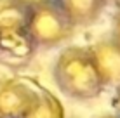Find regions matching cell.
<instances>
[{
  "instance_id": "cell-1",
  "label": "cell",
  "mask_w": 120,
  "mask_h": 118,
  "mask_svg": "<svg viewBox=\"0 0 120 118\" xmlns=\"http://www.w3.org/2000/svg\"><path fill=\"white\" fill-rule=\"evenodd\" d=\"M52 76L61 92L75 101H90L103 94L105 83L99 75L90 47L71 45L59 52Z\"/></svg>"
},
{
  "instance_id": "cell-2",
  "label": "cell",
  "mask_w": 120,
  "mask_h": 118,
  "mask_svg": "<svg viewBox=\"0 0 120 118\" xmlns=\"http://www.w3.org/2000/svg\"><path fill=\"white\" fill-rule=\"evenodd\" d=\"M77 28L71 24L64 11L57 2L35 7L28 16L26 31L35 47L54 49L66 43L73 36Z\"/></svg>"
},
{
  "instance_id": "cell-3",
  "label": "cell",
  "mask_w": 120,
  "mask_h": 118,
  "mask_svg": "<svg viewBox=\"0 0 120 118\" xmlns=\"http://www.w3.org/2000/svg\"><path fill=\"white\" fill-rule=\"evenodd\" d=\"M38 99V90L21 80L0 82V118H24Z\"/></svg>"
},
{
  "instance_id": "cell-4",
  "label": "cell",
  "mask_w": 120,
  "mask_h": 118,
  "mask_svg": "<svg viewBox=\"0 0 120 118\" xmlns=\"http://www.w3.org/2000/svg\"><path fill=\"white\" fill-rule=\"evenodd\" d=\"M96 66L105 87L120 85V43L115 38H103L90 45Z\"/></svg>"
},
{
  "instance_id": "cell-5",
  "label": "cell",
  "mask_w": 120,
  "mask_h": 118,
  "mask_svg": "<svg viewBox=\"0 0 120 118\" xmlns=\"http://www.w3.org/2000/svg\"><path fill=\"white\" fill-rule=\"evenodd\" d=\"M35 49L37 47L28 31L0 35V64L9 68H23L30 63Z\"/></svg>"
},
{
  "instance_id": "cell-6",
  "label": "cell",
  "mask_w": 120,
  "mask_h": 118,
  "mask_svg": "<svg viewBox=\"0 0 120 118\" xmlns=\"http://www.w3.org/2000/svg\"><path fill=\"white\" fill-rule=\"evenodd\" d=\"M57 4L75 28H85L99 19L108 0H57Z\"/></svg>"
},
{
  "instance_id": "cell-7",
  "label": "cell",
  "mask_w": 120,
  "mask_h": 118,
  "mask_svg": "<svg viewBox=\"0 0 120 118\" xmlns=\"http://www.w3.org/2000/svg\"><path fill=\"white\" fill-rule=\"evenodd\" d=\"M30 11L14 0H0V35L26 31Z\"/></svg>"
},
{
  "instance_id": "cell-8",
  "label": "cell",
  "mask_w": 120,
  "mask_h": 118,
  "mask_svg": "<svg viewBox=\"0 0 120 118\" xmlns=\"http://www.w3.org/2000/svg\"><path fill=\"white\" fill-rule=\"evenodd\" d=\"M24 118H64V109L59 99L49 90H38V99Z\"/></svg>"
},
{
  "instance_id": "cell-9",
  "label": "cell",
  "mask_w": 120,
  "mask_h": 118,
  "mask_svg": "<svg viewBox=\"0 0 120 118\" xmlns=\"http://www.w3.org/2000/svg\"><path fill=\"white\" fill-rule=\"evenodd\" d=\"M14 2H18L19 5L26 7L28 11H31V9H35V7L45 5V4H51V2H57V0H14Z\"/></svg>"
},
{
  "instance_id": "cell-10",
  "label": "cell",
  "mask_w": 120,
  "mask_h": 118,
  "mask_svg": "<svg viewBox=\"0 0 120 118\" xmlns=\"http://www.w3.org/2000/svg\"><path fill=\"white\" fill-rule=\"evenodd\" d=\"M111 38H115L120 43V7H118L117 14L113 18V33H111Z\"/></svg>"
},
{
  "instance_id": "cell-11",
  "label": "cell",
  "mask_w": 120,
  "mask_h": 118,
  "mask_svg": "<svg viewBox=\"0 0 120 118\" xmlns=\"http://www.w3.org/2000/svg\"><path fill=\"white\" fill-rule=\"evenodd\" d=\"M113 108L117 111V115L120 116V85L115 89V97H113Z\"/></svg>"
},
{
  "instance_id": "cell-12",
  "label": "cell",
  "mask_w": 120,
  "mask_h": 118,
  "mask_svg": "<svg viewBox=\"0 0 120 118\" xmlns=\"http://www.w3.org/2000/svg\"><path fill=\"white\" fill-rule=\"evenodd\" d=\"M99 118H120V116L115 113V115H105V116H99Z\"/></svg>"
},
{
  "instance_id": "cell-13",
  "label": "cell",
  "mask_w": 120,
  "mask_h": 118,
  "mask_svg": "<svg viewBox=\"0 0 120 118\" xmlns=\"http://www.w3.org/2000/svg\"><path fill=\"white\" fill-rule=\"evenodd\" d=\"M115 2H117V5H118V7H120V0H115Z\"/></svg>"
}]
</instances>
